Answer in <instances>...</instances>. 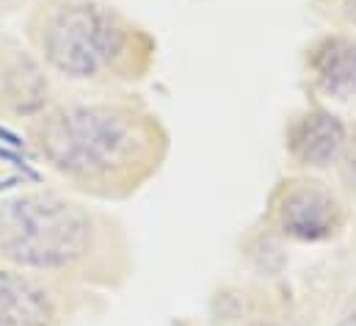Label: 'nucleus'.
<instances>
[{"label":"nucleus","mask_w":356,"mask_h":326,"mask_svg":"<svg viewBox=\"0 0 356 326\" xmlns=\"http://www.w3.org/2000/svg\"><path fill=\"white\" fill-rule=\"evenodd\" d=\"M36 158L78 194L122 199L144 185L166 155V133L122 97L50 100L28 119Z\"/></svg>","instance_id":"1"},{"label":"nucleus","mask_w":356,"mask_h":326,"mask_svg":"<svg viewBox=\"0 0 356 326\" xmlns=\"http://www.w3.org/2000/svg\"><path fill=\"white\" fill-rule=\"evenodd\" d=\"M0 263L64 285L116 288L127 279L130 246L102 208L33 188L0 196Z\"/></svg>","instance_id":"2"},{"label":"nucleus","mask_w":356,"mask_h":326,"mask_svg":"<svg viewBox=\"0 0 356 326\" xmlns=\"http://www.w3.org/2000/svg\"><path fill=\"white\" fill-rule=\"evenodd\" d=\"M39 64L67 81L111 83L136 78L147 56L144 33L102 0H50L28 20Z\"/></svg>","instance_id":"3"},{"label":"nucleus","mask_w":356,"mask_h":326,"mask_svg":"<svg viewBox=\"0 0 356 326\" xmlns=\"http://www.w3.org/2000/svg\"><path fill=\"white\" fill-rule=\"evenodd\" d=\"M273 224L282 235L301 244L332 241L343 224L346 210L332 188L318 180H290L273 196Z\"/></svg>","instance_id":"4"},{"label":"nucleus","mask_w":356,"mask_h":326,"mask_svg":"<svg viewBox=\"0 0 356 326\" xmlns=\"http://www.w3.org/2000/svg\"><path fill=\"white\" fill-rule=\"evenodd\" d=\"M72 288L0 263V326H61Z\"/></svg>","instance_id":"5"},{"label":"nucleus","mask_w":356,"mask_h":326,"mask_svg":"<svg viewBox=\"0 0 356 326\" xmlns=\"http://www.w3.org/2000/svg\"><path fill=\"white\" fill-rule=\"evenodd\" d=\"M47 102V78L39 59L0 36V114L31 119Z\"/></svg>","instance_id":"6"},{"label":"nucleus","mask_w":356,"mask_h":326,"mask_svg":"<svg viewBox=\"0 0 356 326\" xmlns=\"http://www.w3.org/2000/svg\"><path fill=\"white\" fill-rule=\"evenodd\" d=\"M348 144V130L340 116L323 108L304 111L287 127V153L298 166L326 169L340 161Z\"/></svg>","instance_id":"7"},{"label":"nucleus","mask_w":356,"mask_h":326,"mask_svg":"<svg viewBox=\"0 0 356 326\" xmlns=\"http://www.w3.org/2000/svg\"><path fill=\"white\" fill-rule=\"evenodd\" d=\"M309 70L323 94L334 100L356 97V42L348 36H323L309 50Z\"/></svg>","instance_id":"8"},{"label":"nucleus","mask_w":356,"mask_h":326,"mask_svg":"<svg viewBox=\"0 0 356 326\" xmlns=\"http://www.w3.org/2000/svg\"><path fill=\"white\" fill-rule=\"evenodd\" d=\"M243 326H293L290 321H282V318H257V321H249Z\"/></svg>","instance_id":"9"},{"label":"nucleus","mask_w":356,"mask_h":326,"mask_svg":"<svg viewBox=\"0 0 356 326\" xmlns=\"http://www.w3.org/2000/svg\"><path fill=\"white\" fill-rule=\"evenodd\" d=\"M343 14H346V20L356 28V0H346L343 3Z\"/></svg>","instance_id":"10"},{"label":"nucleus","mask_w":356,"mask_h":326,"mask_svg":"<svg viewBox=\"0 0 356 326\" xmlns=\"http://www.w3.org/2000/svg\"><path fill=\"white\" fill-rule=\"evenodd\" d=\"M337 326H356V313H351V316H346V318H343V321H340Z\"/></svg>","instance_id":"11"}]
</instances>
